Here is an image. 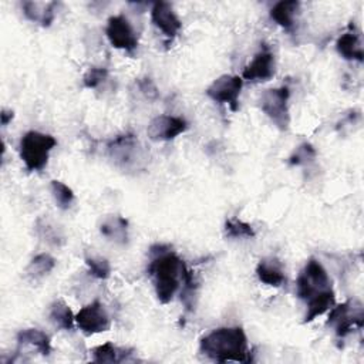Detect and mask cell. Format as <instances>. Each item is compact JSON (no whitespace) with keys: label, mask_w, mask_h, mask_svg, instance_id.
I'll return each mask as SVG.
<instances>
[{"label":"cell","mask_w":364,"mask_h":364,"mask_svg":"<svg viewBox=\"0 0 364 364\" xmlns=\"http://www.w3.org/2000/svg\"><path fill=\"white\" fill-rule=\"evenodd\" d=\"M148 274L152 279L156 299L159 303H169L182 284L183 260L171 250V246L156 243L149 247Z\"/></svg>","instance_id":"6da1fadb"},{"label":"cell","mask_w":364,"mask_h":364,"mask_svg":"<svg viewBox=\"0 0 364 364\" xmlns=\"http://www.w3.org/2000/svg\"><path fill=\"white\" fill-rule=\"evenodd\" d=\"M199 351L208 358L226 363H250L252 354L247 347V337L242 327H220L215 328L199 341Z\"/></svg>","instance_id":"7a4b0ae2"},{"label":"cell","mask_w":364,"mask_h":364,"mask_svg":"<svg viewBox=\"0 0 364 364\" xmlns=\"http://www.w3.org/2000/svg\"><path fill=\"white\" fill-rule=\"evenodd\" d=\"M57 145V141L53 135L44 134L40 131H28L26 132L18 145L20 158L30 172L41 171L47 162L50 152Z\"/></svg>","instance_id":"3957f363"},{"label":"cell","mask_w":364,"mask_h":364,"mask_svg":"<svg viewBox=\"0 0 364 364\" xmlns=\"http://www.w3.org/2000/svg\"><path fill=\"white\" fill-rule=\"evenodd\" d=\"M109 159L124 171H138L144 168L146 156L136 135L127 132L117 135L107 144Z\"/></svg>","instance_id":"277c9868"},{"label":"cell","mask_w":364,"mask_h":364,"mask_svg":"<svg viewBox=\"0 0 364 364\" xmlns=\"http://www.w3.org/2000/svg\"><path fill=\"white\" fill-rule=\"evenodd\" d=\"M289 98L290 88L287 85L264 90L259 98L260 109L280 131H287L290 125Z\"/></svg>","instance_id":"5b68a950"},{"label":"cell","mask_w":364,"mask_h":364,"mask_svg":"<svg viewBox=\"0 0 364 364\" xmlns=\"http://www.w3.org/2000/svg\"><path fill=\"white\" fill-rule=\"evenodd\" d=\"M326 324L334 327V333L338 338L347 337L353 328H363V304L357 300H347L341 304L333 306Z\"/></svg>","instance_id":"8992f818"},{"label":"cell","mask_w":364,"mask_h":364,"mask_svg":"<svg viewBox=\"0 0 364 364\" xmlns=\"http://www.w3.org/2000/svg\"><path fill=\"white\" fill-rule=\"evenodd\" d=\"M330 287L331 280L326 269L316 257H310L296 280L297 297L307 301L313 294Z\"/></svg>","instance_id":"52a82bcc"},{"label":"cell","mask_w":364,"mask_h":364,"mask_svg":"<svg viewBox=\"0 0 364 364\" xmlns=\"http://www.w3.org/2000/svg\"><path fill=\"white\" fill-rule=\"evenodd\" d=\"M243 87V80L239 75L225 74L218 77L208 88L206 95L218 102L228 104L232 111H237L239 108V95Z\"/></svg>","instance_id":"ba28073f"},{"label":"cell","mask_w":364,"mask_h":364,"mask_svg":"<svg viewBox=\"0 0 364 364\" xmlns=\"http://www.w3.org/2000/svg\"><path fill=\"white\" fill-rule=\"evenodd\" d=\"M75 323L87 336L108 331L111 327V318L100 300H94L81 307L75 314Z\"/></svg>","instance_id":"9c48e42d"},{"label":"cell","mask_w":364,"mask_h":364,"mask_svg":"<svg viewBox=\"0 0 364 364\" xmlns=\"http://www.w3.org/2000/svg\"><path fill=\"white\" fill-rule=\"evenodd\" d=\"M105 34L114 48L132 53L138 47V37L129 20L122 16H111L107 21Z\"/></svg>","instance_id":"30bf717a"},{"label":"cell","mask_w":364,"mask_h":364,"mask_svg":"<svg viewBox=\"0 0 364 364\" xmlns=\"http://www.w3.org/2000/svg\"><path fill=\"white\" fill-rule=\"evenodd\" d=\"M188 129V122L182 117L158 115L148 124L146 134L152 141H171Z\"/></svg>","instance_id":"8fae6325"},{"label":"cell","mask_w":364,"mask_h":364,"mask_svg":"<svg viewBox=\"0 0 364 364\" xmlns=\"http://www.w3.org/2000/svg\"><path fill=\"white\" fill-rule=\"evenodd\" d=\"M274 75V55L272 50L263 44V47L253 55L252 61L246 64L242 73V78L250 82L267 81Z\"/></svg>","instance_id":"7c38bea8"},{"label":"cell","mask_w":364,"mask_h":364,"mask_svg":"<svg viewBox=\"0 0 364 364\" xmlns=\"http://www.w3.org/2000/svg\"><path fill=\"white\" fill-rule=\"evenodd\" d=\"M151 20L154 26L164 33L168 38H173L181 27L182 23L176 13L173 11L172 6L166 1H155L151 7Z\"/></svg>","instance_id":"4fadbf2b"},{"label":"cell","mask_w":364,"mask_h":364,"mask_svg":"<svg viewBox=\"0 0 364 364\" xmlns=\"http://www.w3.org/2000/svg\"><path fill=\"white\" fill-rule=\"evenodd\" d=\"M336 50L337 53L348 61H357L363 63L364 60V51H363V41L361 34L358 30H355L354 24H348V31L341 34L336 41Z\"/></svg>","instance_id":"5bb4252c"},{"label":"cell","mask_w":364,"mask_h":364,"mask_svg":"<svg viewBox=\"0 0 364 364\" xmlns=\"http://www.w3.org/2000/svg\"><path fill=\"white\" fill-rule=\"evenodd\" d=\"M55 1H23L24 16L34 23H38L41 27H50L55 17Z\"/></svg>","instance_id":"9a60e30c"},{"label":"cell","mask_w":364,"mask_h":364,"mask_svg":"<svg viewBox=\"0 0 364 364\" xmlns=\"http://www.w3.org/2000/svg\"><path fill=\"white\" fill-rule=\"evenodd\" d=\"M300 11V1L297 0H282L277 1L269 11L270 18L282 28L290 31L294 27L296 17Z\"/></svg>","instance_id":"2e32d148"},{"label":"cell","mask_w":364,"mask_h":364,"mask_svg":"<svg viewBox=\"0 0 364 364\" xmlns=\"http://www.w3.org/2000/svg\"><path fill=\"white\" fill-rule=\"evenodd\" d=\"M306 303H307V311L304 314L303 323H310L334 306L336 294H334L333 287L324 289V290L313 294Z\"/></svg>","instance_id":"e0dca14e"},{"label":"cell","mask_w":364,"mask_h":364,"mask_svg":"<svg viewBox=\"0 0 364 364\" xmlns=\"http://www.w3.org/2000/svg\"><path fill=\"white\" fill-rule=\"evenodd\" d=\"M100 233L108 240L125 245L128 242V220L119 215H109L101 222Z\"/></svg>","instance_id":"ac0fdd59"},{"label":"cell","mask_w":364,"mask_h":364,"mask_svg":"<svg viewBox=\"0 0 364 364\" xmlns=\"http://www.w3.org/2000/svg\"><path fill=\"white\" fill-rule=\"evenodd\" d=\"M257 279L272 287H280L284 284L286 277L283 273V267L277 259H262L256 266Z\"/></svg>","instance_id":"d6986e66"},{"label":"cell","mask_w":364,"mask_h":364,"mask_svg":"<svg viewBox=\"0 0 364 364\" xmlns=\"http://www.w3.org/2000/svg\"><path fill=\"white\" fill-rule=\"evenodd\" d=\"M18 346H31L34 347L40 354L43 355H50L51 353V341L50 337L38 330V328H24L20 330L16 336Z\"/></svg>","instance_id":"ffe728a7"},{"label":"cell","mask_w":364,"mask_h":364,"mask_svg":"<svg viewBox=\"0 0 364 364\" xmlns=\"http://www.w3.org/2000/svg\"><path fill=\"white\" fill-rule=\"evenodd\" d=\"M48 318L55 327L67 331L73 330L75 321V316L73 314L71 307L63 299H57L50 304Z\"/></svg>","instance_id":"44dd1931"},{"label":"cell","mask_w":364,"mask_h":364,"mask_svg":"<svg viewBox=\"0 0 364 364\" xmlns=\"http://www.w3.org/2000/svg\"><path fill=\"white\" fill-rule=\"evenodd\" d=\"M132 350L118 348L111 341L100 344L92 348V360L95 363H121L128 360Z\"/></svg>","instance_id":"7402d4cb"},{"label":"cell","mask_w":364,"mask_h":364,"mask_svg":"<svg viewBox=\"0 0 364 364\" xmlns=\"http://www.w3.org/2000/svg\"><path fill=\"white\" fill-rule=\"evenodd\" d=\"M55 266V259L48 253L36 255L26 267V273L28 277L37 280L47 276Z\"/></svg>","instance_id":"603a6c76"},{"label":"cell","mask_w":364,"mask_h":364,"mask_svg":"<svg viewBox=\"0 0 364 364\" xmlns=\"http://www.w3.org/2000/svg\"><path fill=\"white\" fill-rule=\"evenodd\" d=\"M50 192H51V196L57 205V208L63 209V210H67L73 202H74V192L70 186H67L64 182L61 181H57V179H53L50 182Z\"/></svg>","instance_id":"cb8c5ba5"},{"label":"cell","mask_w":364,"mask_h":364,"mask_svg":"<svg viewBox=\"0 0 364 364\" xmlns=\"http://www.w3.org/2000/svg\"><path fill=\"white\" fill-rule=\"evenodd\" d=\"M223 232H225L226 237H233V239H240V237L250 239V237L256 236V232L252 228V225L247 223V222H243L237 218L226 219L225 226H223Z\"/></svg>","instance_id":"d4e9b609"},{"label":"cell","mask_w":364,"mask_h":364,"mask_svg":"<svg viewBox=\"0 0 364 364\" xmlns=\"http://www.w3.org/2000/svg\"><path fill=\"white\" fill-rule=\"evenodd\" d=\"M85 264L88 267L90 274L95 279L104 280V279H108L111 274V264L102 256H87Z\"/></svg>","instance_id":"484cf974"},{"label":"cell","mask_w":364,"mask_h":364,"mask_svg":"<svg viewBox=\"0 0 364 364\" xmlns=\"http://www.w3.org/2000/svg\"><path fill=\"white\" fill-rule=\"evenodd\" d=\"M36 230H37V235H38L43 240H46L47 243H50V245L61 246V245L64 243V236L61 235V232H60L55 226L50 225L47 220H43V219L37 220Z\"/></svg>","instance_id":"4316f807"},{"label":"cell","mask_w":364,"mask_h":364,"mask_svg":"<svg viewBox=\"0 0 364 364\" xmlns=\"http://www.w3.org/2000/svg\"><path fill=\"white\" fill-rule=\"evenodd\" d=\"M316 149L313 148L311 144L309 142H303L301 145H299L293 154L289 156V164L291 166H300V165H307L310 162H313L316 159Z\"/></svg>","instance_id":"83f0119b"},{"label":"cell","mask_w":364,"mask_h":364,"mask_svg":"<svg viewBox=\"0 0 364 364\" xmlns=\"http://www.w3.org/2000/svg\"><path fill=\"white\" fill-rule=\"evenodd\" d=\"M108 77V70L105 67H90L82 77V84L85 88H97Z\"/></svg>","instance_id":"f1b7e54d"},{"label":"cell","mask_w":364,"mask_h":364,"mask_svg":"<svg viewBox=\"0 0 364 364\" xmlns=\"http://www.w3.org/2000/svg\"><path fill=\"white\" fill-rule=\"evenodd\" d=\"M135 84H136L139 92H141L148 101H155V100H158L159 91H158L155 82H154L149 77L138 78V80L135 81Z\"/></svg>","instance_id":"f546056e"},{"label":"cell","mask_w":364,"mask_h":364,"mask_svg":"<svg viewBox=\"0 0 364 364\" xmlns=\"http://www.w3.org/2000/svg\"><path fill=\"white\" fill-rule=\"evenodd\" d=\"M13 117H14V114H13V111H11V109H6V108H3V109H1V114H0L1 125H3V127H6V125L13 119Z\"/></svg>","instance_id":"4dcf8cb0"}]
</instances>
